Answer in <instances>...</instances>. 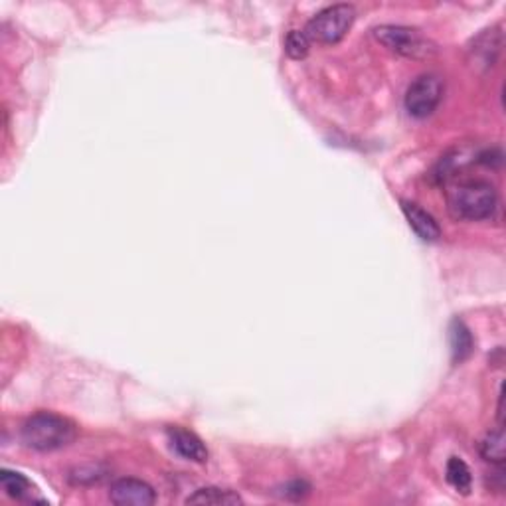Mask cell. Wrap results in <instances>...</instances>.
Instances as JSON below:
<instances>
[{"mask_svg":"<svg viewBox=\"0 0 506 506\" xmlns=\"http://www.w3.org/2000/svg\"><path fill=\"white\" fill-rule=\"evenodd\" d=\"M20 439L28 449L50 453L69 447L77 439V428L72 420L52 412H38L22 423Z\"/></svg>","mask_w":506,"mask_h":506,"instance_id":"obj_1","label":"cell"},{"mask_svg":"<svg viewBox=\"0 0 506 506\" xmlns=\"http://www.w3.org/2000/svg\"><path fill=\"white\" fill-rule=\"evenodd\" d=\"M447 206L451 216L457 220H491L499 208V194L491 182L467 181L447 190Z\"/></svg>","mask_w":506,"mask_h":506,"instance_id":"obj_2","label":"cell"},{"mask_svg":"<svg viewBox=\"0 0 506 506\" xmlns=\"http://www.w3.org/2000/svg\"><path fill=\"white\" fill-rule=\"evenodd\" d=\"M357 20V11L352 4H333L317 12L305 26V36L309 42L339 44Z\"/></svg>","mask_w":506,"mask_h":506,"instance_id":"obj_3","label":"cell"},{"mask_svg":"<svg viewBox=\"0 0 506 506\" xmlns=\"http://www.w3.org/2000/svg\"><path fill=\"white\" fill-rule=\"evenodd\" d=\"M374 38L380 44H384L388 50L406 58H430L438 50L435 44L422 36L417 30L407 28V26H378V28H374Z\"/></svg>","mask_w":506,"mask_h":506,"instance_id":"obj_4","label":"cell"},{"mask_svg":"<svg viewBox=\"0 0 506 506\" xmlns=\"http://www.w3.org/2000/svg\"><path fill=\"white\" fill-rule=\"evenodd\" d=\"M443 79L438 74H422L410 84L404 97L406 111L415 119H425L433 115L443 100Z\"/></svg>","mask_w":506,"mask_h":506,"instance_id":"obj_5","label":"cell"},{"mask_svg":"<svg viewBox=\"0 0 506 506\" xmlns=\"http://www.w3.org/2000/svg\"><path fill=\"white\" fill-rule=\"evenodd\" d=\"M109 501L117 506H150L157 502L155 488L141 478H117L109 488Z\"/></svg>","mask_w":506,"mask_h":506,"instance_id":"obj_6","label":"cell"},{"mask_svg":"<svg viewBox=\"0 0 506 506\" xmlns=\"http://www.w3.org/2000/svg\"><path fill=\"white\" fill-rule=\"evenodd\" d=\"M168 443H171L176 455L192 461V463H206L208 449L197 433H192L184 428H168Z\"/></svg>","mask_w":506,"mask_h":506,"instance_id":"obj_7","label":"cell"},{"mask_svg":"<svg viewBox=\"0 0 506 506\" xmlns=\"http://www.w3.org/2000/svg\"><path fill=\"white\" fill-rule=\"evenodd\" d=\"M402 210L406 214L407 224L417 234V237L423 239V242H438L441 237V228L438 224L428 210H423L420 204L415 202H402Z\"/></svg>","mask_w":506,"mask_h":506,"instance_id":"obj_8","label":"cell"},{"mask_svg":"<svg viewBox=\"0 0 506 506\" xmlns=\"http://www.w3.org/2000/svg\"><path fill=\"white\" fill-rule=\"evenodd\" d=\"M449 342H451V357L453 362L461 364L465 362L475 349L473 334H470L469 326L461 321V318H453L449 326Z\"/></svg>","mask_w":506,"mask_h":506,"instance_id":"obj_9","label":"cell"},{"mask_svg":"<svg viewBox=\"0 0 506 506\" xmlns=\"http://www.w3.org/2000/svg\"><path fill=\"white\" fill-rule=\"evenodd\" d=\"M242 496L236 491H229V488H220V486H204L194 491L186 504H206V506H234L242 504Z\"/></svg>","mask_w":506,"mask_h":506,"instance_id":"obj_10","label":"cell"},{"mask_svg":"<svg viewBox=\"0 0 506 506\" xmlns=\"http://www.w3.org/2000/svg\"><path fill=\"white\" fill-rule=\"evenodd\" d=\"M0 486H3V491L14 501L30 499L34 493V486L28 478L20 473H16V470H8V469L0 470Z\"/></svg>","mask_w":506,"mask_h":506,"instance_id":"obj_11","label":"cell"},{"mask_svg":"<svg viewBox=\"0 0 506 506\" xmlns=\"http://www.w3.org/2000/svg\"><path fill=\"white\" fill-rule=\"evenodd\" d=\"M481 455L488 463H493L496 467L504 465L506 459V443H504V431L502 428L488 431L485 435V439L481 441Z\"/></svg>","mask_w":506,"mask_h":506,"instance_id":"obj_12","label":"cell"},{"mask_svg":"<svg viewBox=\"0 0 506 506\" xmlns=\"http://www.w3.org/2000/svg\"><path fill=\"white\" fill-rule=\"evenodd\" d=\"M447 481L461 494H469L473 486V475L463 459L451 457L447 461Z\"/></svg>","mask_w":506,"mask_h":506,"instance_id":"obj_13","label":"cell"},{"mask_svg":"<svg viewBox=\"0 0 506 506\" xmlns=\"http://www.w3.org/2000/svg\"><path fill=\"white\" fill-rule=\"evenodd\" d=\"M309 48H310V42L305 36V32H299V30H293L287 34L285 38V52L291 60H303L309 54Z\"/></svg>","mask_w":506,"mask_h":506,"instance_id":"obj_14","label":"cell"}]
</instances>
